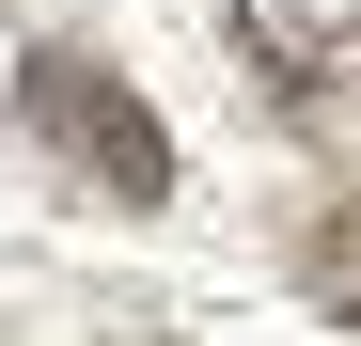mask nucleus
I'll list each match as a JSON object with an SVG mask.
<instances>
[{
	"instance_id": "3",
	"label": "nucleus",
	"mask_w": 361,
	"mask_h": 346,
	"mask_svg": "<svg viewBox=\"0 0 361 346\" xmlns=\"http://www.w3.org/2000/svg\"><path fill=\"white\" fill-rule=\"evenodd\" d=\"M298 299H314V315H345V330H361V189H345V205H314V220H298Z\"/></svg>"
},
{
	"instance_id": "4",
	"label": "nucleus",
	"mask_w": 361,
	"mask_h": 346,
	"mask_svg": "<svg viewBox=\"0 0 361 346\" xmlns=\"http://www.w3.org/2000/svg\"><path fill=\"white\" fill-rule=\"evenodd\" d=\"M126 346H142V330H126Z\"/></svg>"
},
{
	"instance_id": "1",
	"label": "nucleus",
	"mask_w": 361,
	"mask_h": 346,
	"mask_svg": "<svg viewBox=\"0 0 361 346\" xmlns=\"http://www.w3.org/2000/svg\"><path fill=\"white\" fill-rule=\"evenodd\" d=\"M16 126L63 157L110 220H157V205H173V126L142 110V79H126V64H94V47H63V32L16 47Z\"/></svg>"
},
{
	"instance_id": "2",
	"label": "nucleus",
	"mask_w": 361,
	"mask_h": 346,
	"mask_svg": "<svg viewBox=\"0 0 361 346\" xmlns=\"http://www.w3.org/2000/svg\"><path fill=\"white\" fill-rule=\"evenodd\" d=\"M235 47L267 64V95L298 110V126H345L361 110V32L314 16V0H235Z\"/></svg>"
}]
</instances>
